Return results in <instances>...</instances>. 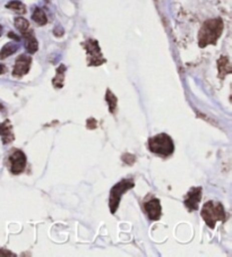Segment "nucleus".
<instances>
[{
	"mask_svg": "<svg viewBox=\"0 0 232 257\" xmlns=\"http://www.w3.org/2000/svg\"><path fill=\"white\" fill-rule=\"evenodd\" d=\"M223 22L221 19L208 20L204 23L198 34V43L200 48L208 44H215L223 31Z\"/></svg>",
	"mask_w": 232,
	"mask_h": 257,
	"instance_id": "f257e3e1",
	"label": "nucleus"
},
{
	"mask_svg": "<svg viewBox=\"0 0 232 257\" xmlns=\"http://www.w3.org/2000/svg\"><path fill=\"white\" fill-rule=\"evenodd\" d=\"M202 218L209 228L215 227L217 221L225 220V212L224 207L221 203L209 201L205 204L202 210Z\"/></svg>",
	"mask_w": 232,
	"mask_h": 257,
	"instance_id": "f03ea898",
	"label": "nucleus"
},
{
	"mask_svg": "<svg viewBox=\"0 0 232 257\" xmlns=\"http://www.w3.org/2000/svg\"><path fill=\"white\" fill-rule=\"evenodd\" d=\"M149 148L151 152L162 157H168L175 151V145L171 137L167 134H159L152 137L149 141Z\"/></svg>",
	"mask_w": 232,
	"mask_h": 257,
	"instance_id": "7ed1b4c3",
	"label": "nucleus"
},
{
	"mask_svg": "<svg viewBox=\"0 0 232 257\" xmlns=\"http://www.w3.org/2000/svg\"><path fill=\"white\" fill-rule=\"evenodd\" d=\"M134 187V181L129 179H124L118 183L113 188L111 189L110 193V211L111 213H114L118 209V205L120 203V198H122L123 194L126 193L128 189Z\"/></svg>",
	"mask_w": 232,
	"mask_h": 257,
	"instance_id": "20e7f679",
	"label": "nucleus"
},
{
	"mask_svg": "<svg viewBox=\"0 0 232 257\" xmlns=\"http://www.w3.org/2000/svg\"><path fill=\"white\" fill-rule=\"evenodd\" d=\"M84 47L86 49L88 55V65L90 66H100L105 63V59L102 56L101 49L99 47V42L95 40H87L86 43H84Z\"/></svg>",
	"mask_w": 232,
	"mask_h": 257,
	"instance_id": "39448f33",
	"label": "nucleus"
},
{
	"mask_svg": "<svg viewBox=\"0 0 232 257\" xmlns=\"http://www.w3.org/2000/svg\"><path fill=\"white\" fill-rule=\"evenodd\" d=\"M8 163H10V168L12 174L20 175L23 172L26 167V157L25 154L20 150H13L10 158H8Z\"/></svg>",
	"mask_w": 232,
	"mask_h": 257,
	"instance_id": "423d86ee",
	"label": "nucleus"
},
{
	"mask_svg": "<svg viewBox=\"0 0 232 257\" xmlns=\"http://www.w3.org/2000/svg\"><path fill=\"white\" fill-rule=\"evenodd\" d=\"M31 64H32V59L30 56L21 55L16 60V64L13 69V76L15 77H22L29 73Z\"/></svg>",
	"mask_w": 232,
	"mask_h": 257,
	"instance_id": "0eeeda50",
	"label": "nucleus"
},
{
	"mask_svg": "<svg viewBox=\"0 0 232 257\" xmlns=\"http://www.w3.org/2000/svg\"><path fill=\"white\" fill-rule=\"evenodd\" d=\"M144 209L151 220L157 221L161 216V203L158 198H152L144 204Z\"/></svg>",
	"mask_w": 232,
	"mask_h": 257,
	"instance_id": "6e6552de",
	"label": "nucleus"
},
{
	"mask_svg": "<svg viewBox=\"0 0 232 257\" xmlns=\"http://www.w3.org/2000/svg\"><path fill=\"white\" fill-rule=\"evenodd\" d=\"M200 196H202V188H193L187 195L185 199V205L189 211H195L198 209V203L200 201Z\"/></svg>",
	"mask_w": 232,
	"mask_h": 257,
	"instance_id": "1a4fd4ad",
	"label": "nucleus"
},
{
	"mask_svg": "<svg viewBox=\"0 0 232 257\" xmlns=\"http://www.w3.org/2000/svg\"><path fill=\"white\" fill-rule=\"evenodd\" d=\"M0 136H2L4 144H10L11 142L15 140V136L12 132V125L10 120H6L0 125Z\"/></svg>",
	"mask_w": 232,
	"mask_h": 257,
	"instance_id": "9d476101",
	"label": "nucleus"
},
{
	"mask_svg": "<svg viewBox=\"0 0 232 257\" xmlns=\"http://www.w3.org/2000/svg\"><path fill=\"white\" fill-rule=\"evenodd\" d=\"M23 38L25 40V48L29 54H34V52H37L39 44L32 31H28V32L23 33Z\"/></svg>",
	"mask_w": 232,
	"mask_h": 257,
	"instance_id": "9b49d317",
	"label": "nucleus"
},
{
	"mask_svg": "<svg viewBox=\"0 0 232 257\" xmlns=\"http://www.w3.org/2000/svg\"><path fill=\"white\" fill-rule=\"evenodd\" d=\"M218 72H220V77H224L226 74L231 73V65L227 57H221V59L218 60Z\"/></svg>",
	"mask_w": 232,
	"mask_h": 257,
	"instance_id": "f8f14e48",
	"label": "nucleus"
},
{
	"mask_svg": "<svg viewBox=\"0 0 232 257\" xmlns=\"http://www.w3.org/2000/svg\"><path fill=\"white\" fill-rule=\"evenodd\" d=\"M17 50H19V46L16 43H7L6 46H4L2 51H0V59L7 58V57L12 56Z\"/></svg>",
	"mask_w": 232,
	"mask_h": 257,
	"instance_id": "ddd939ff",
	"label": "nucleus"
},
{
	"mask_svg": "<svg viewBox=\"0 0 232 257\" xmlns=\"http://www.w3.org/2000/svg\"><path fill=\"white\" fill-rule=\"evenodd\" d=\"M32 19L35 23H38L39 25H46L48 22L47 16H46V14H44V12L41 10V8H35L33 12Z\"/></svg>",
	"mask_w": 232,
	"mask_h": 257,
	"instance_id": "4468645a",
	"label": "nucleus"
},
{
	"mask_svg": "<svg viewBox=\"0 0 232 257\" xmlns=\"http://www.w3.org/2000/svg\"><path fill=\"white\" fill-rule=\"evenodd\" d=\"M6 7L8 8V10H12L16 13H19V14H24V13L26 12L24 4H22L21 2H19V0H13V2L8 3Z\"/></svg>",
	"mask_w": 232,
	"mask_h": 257,
	"instance_id": "2eb2a0df",
	"label": "nucleus"
},
{
	"mask_svg": "<svg viewBox=\"0 0 232 257\" xmlns=\"http://www.w3.org/2000/svg\"><path fill=\"white\" fill-rule=\"evenodd\" d=\"M14 23H15L16 29L19 30L22 34L25 33V32H28L29 29H30L29 22L26 21L24 17H17V19H15Z\"/></svg>",
	"mask_w": 232,
	"mask_h": 257,
	"instance_id": "dca6fc26",
	"label": "nucleus"
},
{
	"mask_svg": "<svg viewBox=\"0 0 232 257\" xmlns=\"http://www.w3.org/2000/svg\"><path fill=\"white\" fill-rule=\"evenodd\" d=\"M65 70L66 67L64 65H60V67H58L57 69V76L53 79V85L57 87L58 82H60V85L62 86V82H64V75H65Z\"/></svg>",
	"mask_w": 232,
	"mask_h": 257,
	"instance_id": "f3484780",
	"label": "nucleus"
},
{
	"mask_svg": "<svg viewBox=\"0 0 232 257\" xmlns=\"http://www.w3.org/2000/svg\"><path fill=\"white\" fill-rule=\"evenodd\" d=\"M105 100L108 101L109 103V107H110V112L113 113L114 111V108H115V102H117V99H115V96L111 93L110 90L106 91V96H105Z\"/></svg>",
	"mask_w": 232,
	"mask_h": 257,
	"instance_id": "a211bd4d",
	"label": "nucleus"
},
{
	"mask_svg": "<svg viewBox=\"0 0 232 257\" xmlns=\"http://www.w3.org/2000/svg\"><path fill=\"white\" fill-rule=\"evenodd\" d=\"M0 256H15V254H13L10 250H5V249H2L0 250Z\"/></svg>",
	"mask_w": 232,
	"mask_h": 257,
	"instance_id": "6ab92c4d",
	"label": "nucleus"
},
{
	"mask_svg": "<svg viewBox=\"0 0 232 257\" xmlns=\"http://www.w3.org/2000/svg\"><path fill=\"white\" fill-rule=\"evenodd\" d=\"M8 37L10 38H12V39H14V40H16V41H20V38L17 37L16 34H14L13 32H10V34H8Z\"/></svg>",
	"mask_w": 232,
	"mask_h": 257,
	"instance_id": "aec40b11",
	"label": "nucleus"
},
{
	"mask_svg": "<svg viewBox=\"0 0 232 257\" xmlns=\"http://www.w3.org/2000/svg\"><path fill=\"white\" fill-rule=\"evenodd\" d=\"M6 72V67L3 64H0V74H4Z\"/></svg>",
	"mask_w": 232,
	"mask_h": 257,
	"instance_id": "412c9836",
	"label": "nucleus"
},
{
	"mask_svg": "<svg viewBox=\"0 0 232 257\" xmlns=\"http://www.w3.org/2000/svg\"><path fill=\"white\" fill-rule=\"evenodd\" d=\"M2 33H3V28H2V25H0V35H2Z\"/></svg>",
	"mask_w": 232,
	"mask_h": 257,
	"instance_id": "4be33fe9",
	"label": "nucleus"
},
{
	"mask_svg": "<svg viewBox=\"0 0 232 257\" xmlns=\"http://www.w3.org/2000/svg\"><path fill=\"white\" fill-rule=\"evenodd\" d=\"M0 109H3V105L2 104H0Z\"/></svg>",
	"mask_w": 232,
	"mask_h": 257,
	"instance_id": "5701e85b",
	"label": "nucleus"
}]
</instances>
